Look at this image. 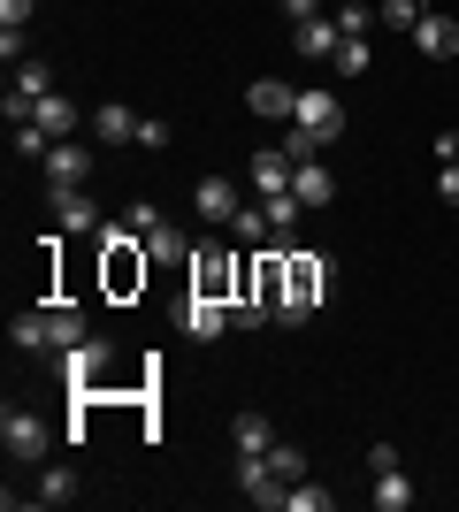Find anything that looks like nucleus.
<instances>
[{
  "label": "nucleus",
  "mask_w": 459,
  "mask_h": 512,
  "mask_svg": "<svg viewBox=\"0 0 459 512\" xmlns=\"http://www.w3.org/2000/svg\"><path fill=\"white\" fill-rule=\"evenodd\" d=\"M329 291H337V260L291 245V253H284V306H276V321H284V329L314 321V314L329 306Z\"/></svg>",
  "instance_id": "nucleus-1"
},
{
  "label": "nucleus",
  "mask_w": 459,
  "mask_h": 512,
  "mask_svg": "<svg viewBox=\"0 0 459 512\" xmlns=\"http://www.w3.org/2000/svg\"><path fill=\"white\" fill-rule=\"evenodd\" d=\"M46 214L62 237H100V207H92L85 184H46Z\"/></svg>",
  "instance_id": "nucleus-2"
},
{
  "label": "nucleus",
  "mask_w": 459,
  "mask_h": 512,
  "mask_svg": "<svg viewBox=\"0 0 459 512\" xmlns=\"http://www.w3.org/2000/svg\"><path fill=\"white\" fill-rule=\"evenodd\" d=\"M100 260H108V291H115V299L146 291L153 260H146V245H138V237H115V245H100Z\"/></svg>",
  "instance_id": "nucleus-3"
},
{
  "label": "nucleus",
  "mask_w": 459,
  "mask_h": 512,
  "mask_svg": "<svg viewBox=\"0 0 459 512\" xmlns=\"http://www.w3.org/2000/svg\"><path fill=\"white\" fill-rule=\"evenodd\" d=\"M291 123H299L314 146H329V138H345V100H337V92H299Z\"/></svg>",
  "instance_id": "nucleus-4"
},
{
  "label": "nucleus",
  "mask_w": 459,
  "mask_h": 512,
  "mask_svg": "<svg viewBox=\"0 0 459 512\" xmlns=\"http://www.w3.org/2000/svg\"><path fill=\"white\" fill-rule=\"evenodd\" d=\"M0 444H8V459H16V467H39L46 444H54V428H46L39 413H16V406H8V421H0Z\"/></svg>",
  "instance_id": "nucleus-5"
},
{
  "label": "nucleus",
  "mask_w": 459,
  "mask_h": 512,
  "mask_svg": "<svg viewBox=\"0 0 459 512\" xmlns=\"http://www.w3.org/2000/svg\"><path fill=\"white\" fill-rule=\"evenodd\" d=\"M238 253H222V245H199L192 253V291H215V299H238Z\"/></svg>",
  "instance_id": "nucleus-6"
},
{
  "label": "nucleus",
  "mask_w": 459,
  "mask_h": 512,
  "mask_svg": "<svg viewBox=\"0 0 459 512\" xmlns=\"http://www.w3.org/2000/svg\"><path fill=\"white\" fill-rule=\"evenodd\" d=\"M222 329H238V321H230V299H215V291H192V299H184V337L215 344Z\"/></svg>",
  "instance_id": "nucleus-7"
},
{
  "label": "nucleus",
  "mask_w": 459,
  "mask_h": 512,
  "mask_svg": "<svg viewBox=\"0 0 459 512\" xmlns=\"http://www.w3.org/2000/svg\"><path fill=\"white\" fill-rule=\"evenodd\" d=\"M192 207H199V222L230 230V214H238L245 199H238V184H230V176H199V184H192Z\"/></svg>",
  "instance_id": "nucleus-8"
},
{
  "label": "nucleus",
  "mask_w": 459,
  "mask_h": 512,
  "mask_svg": "<svg viewBox=\"0 0 459 512\" xmlns=\"http://www.w3.org/2000/svg\"><path fill=\"white\" fill-rule=\"evenodd\" d=\"M39 169H46V184H85V176H92V146H77V138H54Z\"/></svg>",
  "instance_id": "nucleus-9"
},
{
  "label": "nucleus",
  "mask_w": 459,
  "mask_h": 512,
  "mask_svg": "<svg viewBox=\"0 0 459 512\" xmlns=\"http://www.w3.org/2000/svg\"><path fill=\"white\" fill-rule=\"evenodd\" d=\"M108 360H115V344H108V337H85L77 352H62V375H69V390H92Z\"/></svg>",
  "instance_id": "nucleus-10"
},
{
  "label": "nucleus",
  "mask_w": 459,
  "mask_h": 512,
  "mask_svg": "<svg viewBox=\"0 0 459 512\" xmlns=\"http://www.w3.org/2000/svg\"><path fill=\"white\" fill-rule=\"evenodd\" d=\"M238 490L253 497L261 512H276V505H284V490H291V482H284L276 467H268V459H238Z\"/></svg>",
  "instance_id": "nucleus-11"
},
{
  "label": "nucleus",
  "mask_w": 459,
  "mask_h": 512,
  "mask_svg": "<svg viewBox=\"0 0 459 512\" xmlns=\"http://www.w3.org/2000/svg\"><path fill=\"white\" fill-rule=\"evenodd\" d=\"M291 46H299L306 62H337L345 31H337V16H314V23H291Z\"/></svg>",
  "instance_id": "nucleus-12"
},
{
  "label": "nucleus",
  "mask_w": 459,
  "mask_h": 512,
  "mask_svg": "<svg viewBox=\"0 0 459 512\" xmlns=\"http://www.w3.org/2000/svg\"><path fill=\"white\" fill-rule=\"evenodd\" d=\"M92 138H100V146H138V115L123 100H100L92 107Z\"/></svg>",
  "instance_id": "nucleus-13"
},
{
  "label": "nucleus",
  "mask_w": 459,
  "mask_h": 512,
  "mask_svg": "<svg viewBox=\"0 0 459 512\" xmlns=\"http://www.w3.org/2000/svg\"><path fill=\"white\" fill-rule=\"evenodd\" d=\"M291 169H299V161H291V153L284 146H261V153H253V169H245V176H253V192H291Z\"/></svg>",
  "instance_id": "nucleus-14"
},
{
  "label": "nucleus",
  "mask_w": 459,
  "mask_h": 512,
  "mask_svg": "<svg viewBox=\"0 0 459 512\" xmlns=\"http://www.w3.org/2000/svg\"><path fill=\"white\" fill-rule=\"evenodd\" d=\"M245 107H253V115H291V107H299V85H284V77H253V85H245Z\"/></svg>",
  "instance_id": "nucleus-15"
},
{
  "label": "nucleus",
  "mask_w": 459,
  "mask_h": 512,
  "mask_svg": "<svg viewBox=\"0 0 459 512\" xmlns=\"http://www.w3.org/2000/svg\"><path fill=\"white\" fill-rule=\"evenodd\" d=\"M146 260L153 268H192V237L176 230V222H161V230L146 237Z\"/></svg>",
  "instance_id": "nucleus-16"
},
{
  "label": "nucleus",
  "mask_w": 459,
  "mask_h": 512,
  "mask_svg": "<svg viewBox=\"0 0 459 512\" xmlns=\"http://www.w3.org/2000/svg\"><path fill=\"white\" fill-rule=\"evenodd\" d=\"M291 192H299L306 207H329V199H337V176L322 169V153H314V161H299V169H291Z\"/></svg>",
  "instance_id": "nucleus-17"
},
{
  "label": "nucleus",
  "mask_w": 459,
  "mask_h": 512,
  "mask_svg": "<svg viewBox=\"0 0 459 512\" xmlns=\"http://www.w3.org/2000/svg\"><path fill=\"white\" fill-rule=\"evenodd\" d=\"M414 482H406V467H383V474H375V490H368V505L375 512H406V505H414Z\"/></svg>",
  "instance_id": "nucleus-18"
},
{
  "label": "nucleus",
  "mask_w": 459,
  "mask_h": 512,
  "mask_svg": "<svg viewBox=\"0 0 459 512\" xmlns=\"http://www.w3.org/2000/svg\"><path fill=\"white\" fill-rule=\"evenodd\" d=\"M230 237H238V245H253V253H261V245H276V222H268V207H261V199L230 214Z\"/></svg>",
  "instance_id": "nucleus-19"
},
{
  "label": "nucleus",
  "mask_w": 459,
  "mask_h": 512,
  "mask_svg": "<svg viewBox=\"0 0 459 512\" xmlns=\"http://www.w3.org/2000/svg\"><path fill=\"white\" fill-rule=\"evenodd\" d=\"M230 444H238V459H268V444H276V428H268L261 413H238V421H230Z\"/></svg>",
  "instance_id": "nucleus-20"
},
{
  "label": "nucleus",
  "mask_w": 459,
  "mask_h": 512,
  "mask_svg": "<svg viewBox=\"0 0 459 512\" xmlns=\"http://www.w3.org/2000/svg\"><path fill=\"white\" fill-rule=\"evenodd\" d=\"M46 337H54V352H77L92 329H85V314H77V306H46Z\"/></svg>",
  "instance_id": "nucleus-21"
},
{
  "label": "nucleus",
  "mask_w": 459,
  "mask_h": 512,
  "mask_svg": "<svg viewBox=\"0 0 459 512\" xmlns=\"http://www.w3.org/2000/svg\"><path fill=\"white\" fill-rule=\"evenodd\" d=\"M31 123H39V130H46V138H77V107H69V100H62V92H46V100H39V107H31Z\"/></svg>",
  "instance_id": "nucleus-22"
},
{
  "label": "nucleus",
  "mask_w": 459,
  "mask_h": 512,
  "mask_svg": "<svg viewBox=\"0 0 459 512\" xmlns=\"http://www.w3.org/2000/svg\"><path fill=\"white\" fill-rule=\"evenodd\" d=\"M8 344H16V352H54V337H46V306H31V314L8 321Z\"/></svg>",
  "instance_id": "nucleus-23"
},
{
  "label": "nucleus",
  "mask_w": 459,
  "mask_h": 512,
  "mask_svg": "<svg viewBox=\"0 0 459 512\" xmlns=\"http://www.w3.org/2000/svg\"><path fill=\"white\" fill-rule=\"evenodd\" d=\"M414 46H421V54H459V23L452 16H421L414 23Z\"/></svg>",
  "instance_id": "nucleus-24"
},
{
  "label": "nucleus",
  "mask_w": 459,
  "mask_h": 512,
  "mask_svg": "<svg viewBox=\"0 0 459 512\" xmlns=\"http://www.w3.org/2000/svg\"><path fill=\"white\" fill-rule=\"evenodd\" d=\"M261 207H268V222H276V237H299V222H306V214H314V207H306L299 192H268Z\"/></svg>",
  "instance_id": "nucleus-25"
},
{
  "label": "nucleus",
  "mask_w": 459,
  "mask_h": 512,
  "mask_svg": "<svg viewBox=\"0 0 459 512\" xmlns=\"http://www.w3.org/2000/svg\"><path fill=\"white\" fill-rule=\"evenodd\" d=\"M69 497H77V474H69V467H46L39 490H31V505H69Z\"/></svg>",
  "instance_id": "nucleus-26"
},
{
  "label": "nucleus",
  "mask_w": 459,
  "mask_h": 512,
  "mask_svg": "<svg viewBox=\"0 0 459 512\" xmlns=\"http://www.w3.org/2000/svg\"><path fill=\"white\" fill-rule=\"evenodd\" d=\"M268 467L284 474V482H306V451H299V444H284V436H276V444H268Z\"/></svg>",
  "instance_id": "nucleus-27"
},
{
  "label": "nucleus",
  "mask_w": 459,
  "mask_h": 512,
  "mask_svg": "<svg viewBox=\"0 0 459 512\" xmlns=\"http://www.w3.org/2000/svg\"><path fill=\"white\" fill-rule=\"evenodd\" d=\"M337 31H345V39H368V31H375V8H368V0H345V8H337Z\"/></svg>",
  "instance_id": "nucleus-28"
},
{
  "label": "nucleus",
  "mask_w": 459,
  "mask_h": 512,
  "mask_svg": "<svg viewBox=\"0 0 459 512\" xmlns=\"http://www.w3.org/2000/svg\"><path fill=\"white\" fill-rule=\"evenodd\" d=\"M8 138H16V153H23V161H46V146H54V138H46L39 123H8Z\"/></svg>",
  "instance_id": "nucleus-29"
},
{
  "label": "nucleus",
  "mask_w": 459,
  "mask_h": 512,
  "mask_svg": "<svg viewBox=\"0 0 459 512\" xmlns=\"http://www.w3.org/2000/svg\"><path fill=\"white\" fill-rule=\"evenodd\" d=\"M337 69H345V77H360V69H375V46H368V39H345V46H337Z\"/></svg>",
  "instance_id": "nucleus-30"
},
{
  "label": "nucleus",
  "mask_w": 459,
  "mask_h": 512,
  "mask_svg": "<svg viewBox=\"0 0 459 512\" xmlns=\"http://www.w3.org/2000/svg\"><path fill=\"white\" fill-rule=\"evenodd\" d=\"M123 222H131L138 237H153V230H161V222H169V214L153 207V199H131V207H123Z\"/></svg>",
  "instance_id": "nucleus-31"
},
{
  "label": "nucleus",
  "mask_w": 459,
  "mask_h": 512,
  "mask_svg": "<svg viewBox=\"0 0 459 512\" xmlns=\"http://www.w3.org/2000/svg\"><path fill=\"white\" fill-rule=\"evenodd\" d=\"M284 505H291V512H329V490H314V482H291Z\"/></svg>",
  "instance_id": "nucleus-32"
},
{
  "label": "nucleus",
  "mask_w": 459,
  "mask_h": 512,
  "mask_svg": "<svg viewBox=\"0 0 459 512\" xmlns=\"http://www.w3.org/2000/svg\"><path fill=\"white\" fill-rule=\"evenodd\" d=\"M421 16H429V8H421V0H383V23H391V31H414Z\"/></svg>",
  "instance_id": "nucleus-33"
},
{
  "label": "nucleus",
  "mask_w": 459,
  "mask_h": 512,
  "mask_svg": "<svg viewBox=\"0 0 459 512\" xmlns=\"http://www.w3.org/2000/svg\"><path fill=\"white\" fill-rule=\"evenodd\" d=\"M437 199H444V207H459V161H437Z\"/></svg>",
  "instance_id": "nucleus-34"
},
{
  "label": "nucleus",
  "mask_w": 459,
  "mask_h": 512,
  "mask_svg": "<svg viewBox=\"0 0 459 512\" xmlns=\"http://www.w3.org/2000/svg\"><path fill=\"white\" fill-rule=\"evenodd\" d=\"M0 62H31V54H23V31H16V23H0Z\"/></svg>",
  "instance_id": "nucleus-35"
},
{
  "label": "nucleus",
  "mask_w": 459,
  "mask_h": 512,
  "mask_svg": "<svg viewBox=\"0 0 459 512\" xmlns=\"http://www.w3.org/2000/svg\"><path fill=\"white\" fill-rule=\"evenodd\" d=\"M284 153H291V161H314V153H322V146H314V138H306V130H299V123H291V138H284Z\"/></svg>",
  "instance_id": "nucleus-36"
},
{
  "label": "nucleus",
  "mask_w": 459,
  "mask_h": 512,
  "mask_svg": "<svg viewBox=\"0 0 459 512\" xmlns=\"http://www.w3.org/2000/svg\"><path fill=\"white\" fill-rule=\"evenodd\" d=\"M276 8H284L291 23H314V16H322V0H276Z\"/></svg>",
  "instance_id": "nucleus-37"
},
{
  "label": "nucleus",
  "mask_w": 459,
  "mask_h": 512,
  "mask_svg": "<svg viewBox=\"0 0 459 512\" xmlns=\"http://www.w3.org/2000/svg\"><path fill=\"white\" fill-rule=\"evenodd\" d=\"M31 8H39V0H0V23H16V31H23V23H31Z\"/></svg>",
  "instance_id": "nucleus-38"
}]
</instances>
